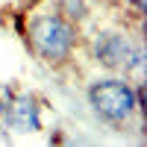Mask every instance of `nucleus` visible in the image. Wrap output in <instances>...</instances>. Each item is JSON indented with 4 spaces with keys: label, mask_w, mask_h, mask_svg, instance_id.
I'll return each instance as SVG.
<instances>
[{
    "label": "nucleus",
    "mask_w": 147,
    "mask_h": 147,
    "mask_svg": "<svg viewBox=\"0 0 147 147\" xmlns=\"http://www.w3.org/2000/svg\"><path fill=\"white\" fill-rule=\"evenodd\" d=\"M85 100L100 124L127 129L144 109V82H132L124 74H106L88 82Z\"/></svg>",
    "instance_id": "obj_1"
},
{
    "label": "nucleus",
    "mask_w": 147,
    "mask_h": 147,
    "mask_svg": "<svg viewBox=\"0 0 147 147\" xmlns=\"http://www.w3.org/2000/svg\"><path fill=\"white\" fill-rule=\"evenodd\" d=\"M24 32V44L27 50L38 59L41 65H50V68H62L68 65L74 53L80 47V27L71 24L68 18H62L56 9H41V12H32L27 18V27L21 30Z\"/></svg>",
    "instance_id": "obj_2"
},
{
    "label": "nucleus",
    "mask_w": 147,
    "mask_h": 147,
    "mask_svg": "<svg viewBox=\"0 0 147 147\" xmlns=\"http://www.w3.org/2000/svg\"><path fill=\"white\" fill-rule=\"evenodd\" d=\"M88 53L109 74H124L132 82H144V41L129 30H97L88 41Z\"/></svg>",
    "instance_id": "obj_3"
},
{
    "label": "nucleus",
    "mask_w": 147,
    "mask_h": 147,
    "mask_svg": "<svg viewBox=\"0 0 147 147\" xmlns=\"http://www.w3.org/2000/svg\"><path fill=\"white\" fill-rule=\"evenodd\" d=\"M0 127L12 136H32L41 129V100L32 91H12L6 100V112L0 118Z\"/></svg>",
    "instance_id": "obj_4"
},
{
    "label": "nucleus",
    "mask_w": 147,
    "mask_h": 147,
    "mask_svg": "<svg viewBox=\"0 0 147 147\" xmlns=\"http://www.w3.org/2000/svg\"><path fill=\"white\" fill-rule=\"evenodd\" d=\"M53 9H56L62 18H68L71 24H77V27L88 18V12H91L88 0H53Z\"/></svg>",
    "instance_id": "obj_5"
},
{
    "label": "nucleus",
    "mask_w": 147,
    "mask_h": 147,
    "mask_svg": "<svg viewBox=\"0 0 147 147\" xmlns=\"http://www.w3.org/2000/svg\"><path fill=\"white\" fill-rule=\"evenodd\" d=\"M12 91H15V88H0V118H3V112H6V100H9Z\"/></svg>",
    "instance_id": "obj_6"
},
{
    "label": "nucleus",
    "mask_w": 147,
    "mask_h": 147,
    "mask_svg": "<svg viewBox=\"0 0 147 147\" xmlns=\"http://www.w3.org/2000/svg\"><path fill=\"white\" fill-rule=\"evenodd\" d=\"M41 3H44V0H21L24 9H35V6H41Z\"/></svg>",
    "instance_id": "obj_7"
},
{
    "label": "nucleus",
    "mask_w": 147,
    "mask_h": 147,
    "mask_svg": "<svg viewBox=\"0 0 147 147\" xmlns=\"http://www.w3.org/2000/svg\"><path fill=\"white\" fill-rule=\"evenodd\" d=\"M94 3H103V6H112L115 9V6H124V0H94Z\"/></svg>",
    "instance_id": "obj_8"
}]
</instances>
